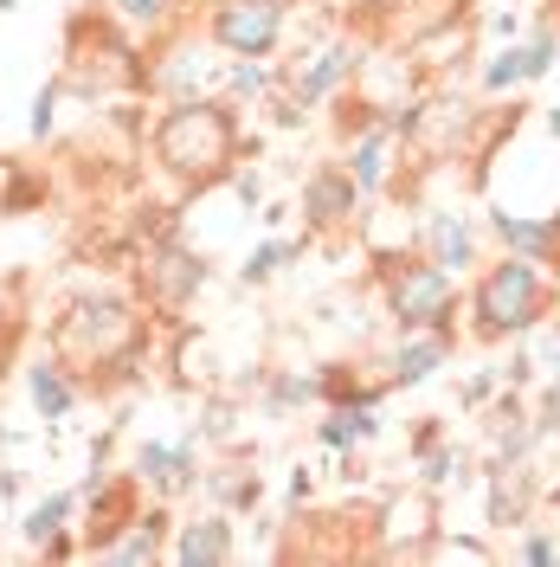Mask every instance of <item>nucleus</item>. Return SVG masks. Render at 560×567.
I'll use <instances>...</instances> for the list:
<instances>
[{
	"instance_id": "f257e3e1",
	"label": "nucleus",
	"mask_w": 560,
	"mask_h": 567,
	"mask_svg": "<svg viewBox=\"0 0 560 567\" xmlns=\"http://www.w3.org/2000/svg\"><path fill=\"white\" fill-rule=\"evenodd\" d=\"M148 148H155V168L162 175L187 181V187H207V181L232 175L239 162V116L212 97H180L155 116L148 130Z\"/></svg>"
},
{
	"instance_id": "f03ea898",
	"label": "nucleus",
	"mask_w": 560,
	"mask_h": 567,
	"mask_svg": "<svg viewBox=\"0 0 560 567\" xmlns=\"http://www.w3.org/2000/svg\"><path fill=\"white\" fill-rule=\"evenodd\" d=\"M148 342V322L129 297H77L65 317L52 322V354L65 361L71 374H97V368H123L136 361Z\"/></svg>"
},
{
	"instance_id": "7ed1b4c3",
	"label": "nucleus",
	"mask_w": 560,
	"mask_h": 567,
	"mask_svg": "<svg viewBox=\"0 0 560 567\" xmlns=\"http://www.w3.org/2000/svg\"><path fill=\"white\" fill-rule=\"evenodd\" d=\"M470 310H477V329H484V336H516V329H535V322L548 317V284H541V271H535V258L509 251L502 265H490V271L477 278Z\"/></svg>"
},
{
	"instance_id": "20e7f679",
	"label": "nucleus",
	"mask_w": 560,
	"mask_h": 567,
	"mask_svg": "<svg viewBox=\"0 0 560 567\" xmlns=\"http://www.w3.org/2000/svg\"><path fill=\"white\" fill-rule=\"evenodd\" d=\"M386 310L393 322L413 336V329H452V310H457V290H452V271L438 258H413V265H393L386 271Z\"/></svg>"
},
{
	"instance_id": "39448f33",
	"label": "nucleus",
	"mask_w": 560,
	"mask_h": 567,
	"mask_svg": "<svg viewBox=\"0 0 560 567\" xmlns=\"http://www.w3.org/2000/svg\"><path fill=\"white\" fill-rule=\"evenodd\" d=\"M283 33V0H219L212 7V39L239 59H265Z\"/></svg>"
},
{
	"instance_id": "423d86ee",
	"label": "nucleus",
	"mask_w": 560,
	"mask_h": 567,
	"mask_svg": "<svg viewBox=\"0 0 560 567\" xmlns=\"http://www.w3.org/2000/svg\"><path fill=\"white\" fill-rule=\"evenodd\" d=\"M200 284H207V265L180 246V239L148 246V258H142V290H148V303H155V310H168V317H175V310H187Z\"/></svg>"
},
{
	"instance_id": "0eeeda50",
	"label": "nucleus",
	"mask_w": 560,
	"mask_h": 567,
	"mask_svg": "<svg viewBox=\"0 0 560 567\" xmlns=\"http://www.w3.org/2000/svg\"><path fill=\"white\" fill-rule=\"evenodd\" d=\"M136 477L148 484V491L180 496V491H194V484H200V458H194V445H187V439H180V445L148 439V445L136 452Z\"/></svg>"
},
{
	"instance_id": "6e6552de",
	"label": "nucleus",
	"mask_w": 560,
	"mask_h": 567,
	"mask_svg": "<svg viewBox=\"0 0 560 567\" xmlns=\"http://www.w3.org/2000/svg\"><path fill=\"white\" fill-rule=\"evenodd\" d=\"M445 354H452V329H413L400 354H393V388H419L432 381L438 368H445Z\"/></svg>"
},
{
	"instance_id": "1a4fd4ad",
	"label": "nucleus",
	"mask_w": 560,
	"mask_h": 567,
	"mask_svg": "<svg viewBox=\"0 0 560 567\" xmlns=\"http://www.w3.org/2000/svg\"><path fill=\"white\" fill-rule=\"evenodd\" d=\"M354 200H361V187H354L349 168H322V175H310V187H303V219H310V226H342L354 213Z\"/></svg>"
},
{
	"instance_id": "9d476101",
	"label": "nucleus",
	"mask_w": 560,
	"mask_h": 567,
	"mask_svg": "<svg viewBox=\"0 0 560 567\" xmlns=\"http://www.w3.org/2000/svg\"><path fill=\"white\" fill-rule=\"evenodd\" d=\"M27 400H33L39 420H65L71 406H77V374H71L59 354L52 361H33L27 368Z\"/></svg>"
},
{
	"instance_id": "9b49d317",
	"label": "nucleus",
	"mask_w": 560,
	"mask_h": 567,
	"mask_svg": "<svg viewBox=\"0 0 560 567\" xmlns=\"http://www.w3.org/2000/svg\"><path fill=\"white\" fill-rule=\"evenodd\" d=\"M180 567H226L232 561V523L226 516H200V523H187L180 542L168 548Z\"/></svg>"
},
{
	"instance_id": "f8f14e48",
	"label": "nucleus",
	"mask_w": 560,
	"mask_h": 567,
	"mask_svg": "<svg viewBox=\"0 0 560 567\" xmlns=\"http://www.w3.org/2000/svg\"><path fill=\"white\" fill-rule=\"evenodd\" d=\"M432 258L445 265V271H464V265H477V233H470V219L464 213H432Z\"/></svg>"
},
{
	"instance_id": "ddd939ff",
	"label": "nucleus",
	"mask_w": 560,
	"mask_h": 567,
	"mask_svg": "<svg viewBox=\"0 0 560 567\" xmlns=\"http://www.w3.org/2000/svg\"><path fill=\"white\" fill-rule=\"evenodd\" d=\"M162 535H168V516H162V509H148V516H136L129 529L110 542L104 561H129V567H136V561H162V555H168V548H162Z\"/></svg>"
},
{
	"instance_id": "4468645a",
	"label": "nucleus",
	"mask_w": 560,
	"mask_h": 567,
	"mask_svg": "<svg viewBox=\"0 0 560 567\" xmlns=\"http://www.w3.org/2000/svg\"><path fill=\"white\" fill-rule=\"evenodd\" d=\"M315 432H322V445H335V452H349V445H361V439H374V432H381L374 400H342V406L315 425Z\"/></svg>"
},
{
	"instance_id": "2eb2a0df",
	"label": "nucleus",
	"mask_w": 560,
	"mask_h": 567,
	"mask_svg": "<svg viewBox=\"0 0 560 567\" xmlns=\"http://www.w3.org/2000/svg\"><path fill=\"white\" fill-rule=\"evenodd\" d=\"M349 71H354V52H349V45H329V52H322V59H315V65L297 78V110L322 104V97H329V91H335Z\"/></svg>"
},
{
	"instance_id": "dca6fc26",
	"label": "nucleus",
	"mask_w": 560,
	"mask_h": 567,
	"mask_svg": "<svg viewBox=\"0 0 560 567\" xmlns=\"http://www.w3.org/2000/svg\"><path fill=\"white\" fill-rule=\"evenodd\" d=\"M71 509H77V496L71 491H52V496H39L33 509H27V542H45V535H59V529H71Z\"/></svg>"
},
{
	"instance_id": "f3484780",
	"label": "nucleus",
	"mask_w": 560,
	"mask_h": 567,
	"mask_svg": "<svg viewBox=\"0 0 560 567\" xmlns=\"http://www.w3.org/2000/svg\"><path fill=\"white\" fill-rule=\"evenodd\" d=\"M354 187H361V194H374V187H381L386 181V130H367V136L354 142Z\"/></svg>"
},
{
	"instance_id": "a211bd4d",
	"label": "nucleus",
	"mask_w": 560,
	"mask_h": 567,
	"mask_svg": "<svg viewBox=\"0 0 560 567\" xmlns=\"http://www.w3.org/2000/svg\"><path fill=\"white\" fill-rule=\"evenodd\" d=\"M484 84L490 91H509V84H535V71H528V45H509L490 71H484Z\"/></svg>"
},
{
	"instance_id": "6ab92c4d",
	"label": "nucleus",
	"mask_w": 560,
	"mask_h": 567,
	"mask_svg": "<svg viewBox=\"0 0 560 567\" xmlns=\"http://www.w3.org/2000/svg\"><path fill=\"white\" fill-rule=\"evenodd\" d=\"M303 400H322V381H303V374H278L271 393H265V406L283 413V406H303Z\"/></svg>"
},
{
	"instance_id": "aec40b11",
	"label": "nucleus",
	"mask_w": 560,
	"mask_h": 567,
	"mask_svg": "<svg viewBox=\"0 0 560 567\" xmlns=\"http://www.w3.org/2000/svg\"><path fill=\"white\" fill-rule=\"evenodd\" d=\"M290 251H297V246H283V239H271V246H258V251L246 258V284H265V278H271V271L283 265V258H290Z\"/></svg>"
},
{
	"instance_id": "412c9836",
	"label": "nucleus",
	"mask_w": 560,
	"mask_h": 567,
	"mask_svg": "<svg viewBox=\"0 0 560 567\" xmlns=\"http://www.w3.org/2000/svg\"><path fill=\"white\" fill-rule=\"evenodd\" d=\"M554 52H560V39L541 27V33L528 39V71H535V78H548V71H554Z\"/></svg>"
},
{
	"instance_id": "4be33fe9",
	"label": "nucleus",
	"mask_w": 560,
	"mask_h": 567,
	"mask_svg": "<svg viewBox=\"0 0 560 567\" xmlns=\"http://www.w3.org/2000/svg\"><path fill=\"white\" fill-rule=\"evenodd\" d=\"M464 484V458H457V452H432V458H425V484Z\"/></svg>"
},
{
	"instance_id": "5701e85b",
	"label": "nucleus",
	"mask_w": 560,
	"mask_h": 567,
	"mask_svg": "<svg viewBox=\"0 0 560 567\" xmlns=\"http://www.w3.org/2000/svg\"><path fill=\"white\" fill-rule=\"evenodd\" d=\"M52 123H59V84H45V91L33 97V136H45Z\"/></svg>"
},
{
	"instance_id": "b1692460",
	"label": "nucleus",
	"mask_w": 560,
	"mask_h": 567,
	"mask_svg": "<svg viewBox=\"0 0 560 567\" xmlns=\"http://www.w3.org/2000/svg\"><path fill=\"white\" fill-rule=\"evenodd\" d=\"M212 491L226 503H258V477H212Z\"/></svg>"
},
{
	"instance_id": "393cba45",
	"label": "nucleus",
	"mask_w": 560,
	"mask_h": 567,
	"mask_svg": "<svg viewBox=\"0 0 560 567\" xmlns=\"http://www.w3.org/2000/svg\"><path fill=\"white\" fill-rule=\"evenodd\" d=\"M123 7V20H136V27H155L162 13H168V0H116Z\"/></svg>"
},
{
	"instance_id": "a878e982",
	"label": "nucleus",
	"mask_w": 560,
	"mask_h": 567,
	"mask_svg": "<svg viewBox=\"0 0 560 567\" xmlns=\"http://www.w3.org/2000/svg\"><path fill=\"white\" fill-rule=\"evenodd\" d=\"M522 561H560V542H548V535H528V542H522Z\"/></svg>"
},
{
	"instance_id": "bb28decb",
	"label": "nucleus",
	"mask_w": 560,
	"mask_h": 567,
	"mask_svg": "<svg viewBox=\"0 0 560 567\" xmlns=\"http://www.w3.org/2000/svg\"><path fill=\"white\" fill-rule=\"evenodd\" d=\"M560 425V388H548L541 393V420H535V432H554Z\"/></svg>"
},
{
	"instance_id": "cd10ccee",
	"label": "nucleus",
	"mask_w": 560,
	"mask_h": 567,
	"mask_svg": "<svg viewBox=\"0 0 560 567\" xmlns=\"http://www.w3.org/2000/svg\"><path fill=\"white\" fill-rule=\"evenodd\" d=\"M232 91H265V71H258V65H239V71H232Z\"/></svg>"
},
{
	"instance_id": "c85d7f7f",
	"label": "nucleus",
	"mask_w": 560,
	"mask_h": 567,
	"mask_svg": "<svg viewBox=\"0 0 560 567\" xmlns=\"http://www.w3.org/2000/svg\"><path fill=\"white\" fill-rule=\"evenodd\" d=\"M232 187H239V200H246V207H258V200H265V187H258V175H239Z\"/></svg>"
},
{
	"instance_id": "c756f323",
	"label": "nucleus",
	"mask_w": 560,
	"mask_h": 567,
	"mask_svg": "<svg viewBox=\"0 0 560 567\" xmlns=\"http://www.w3.org/2000/svg\"><path fill=\"white\" fill-rule=\"evenodd\" d=\"M548 130H554V136H560V104H554V110H548Z\"/></svg>"
}]
</instances>
